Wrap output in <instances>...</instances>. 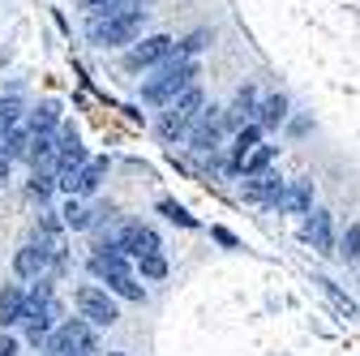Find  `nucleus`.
Segmentation results:
<instances>
[{"mask_svg": "<svg viewBox=\"0 0 360 356\" xmlns=\"http://www.w3.org/2000/svg\"><path fill=\"white\" fill-rule=\"evenodd\" d=\"M193 82H198V61H185V56H172L167 65H159L155 69V77H146V86H142V99L146 103H159V108H167V103H176L185 91H193Z\"/></svg>", "mask_w": 360, "mask_h": 356, "instance_id": "obj_1", "label": "nucleus"}, {"mask_svg": "<svg viewBox=\"0 0 360 356\" xmlns=\"http://www.w3.org/2000/svg\"><path fill=\"white\" fill-rule=\"evenodd\" d=\"M142 22L146 13L142 9H116V13H99V18H90L86 22V34L90 43H99V48H116V43H133L142 34Z\"/></svg>", "mask_w": 360, "mask_h": 356, "instance_id": "obj_2", "label": "nucleus"}, {"mask_svg": "<svg viewBox=\"0 0 360 356\" xmlns=\"http://www.w3.org/2000/svg\"><path fill=\"white\" fill-rule=\"evenodd\" d=\"M56 296H52V284H43L39 279V288L26 296V309H22V326H26V335L34 339V343H48L52 339V322H56Z\"/></svg>", "mask_w": 360, "mask_h": 356, "instance_id": "obj_3", "label": "nucleus"}, {"mask_svg": "<svg viewBox=\"0 0 360 356\" xmlns=\"http://www.w3.org/2000/svg\"><path fill=\"white\" fill-rule=\"evenodd\" d=\"M202 112H206V95L193 86V91H185L176 103H167V112L159 116V133H163L167 142H172V138H185V133L198 125V116H202Z\"/></svg>", "mask_w": 360, "mask_h": 356, "instance_id": "obj_4", "label": "nucleus"}, {"mask_svg": "<svg viewBox=\"0 0 360 356\" xmlns=\"http://www.w3.org/2000/svg\"><path fill=\"white\" fill-rule=\"evenodd\" d=\"M99 343H95V331H90L86 318H69L52 331L48 339V356H95Z\"/></svg>", "mask_w": 360, "mask_h": 356, "instance_id": "obj_5", "label": "nucleus"}, {"mask_svg": "<svg viewBox=\"0 0 360 356\" xmlns=\"http://www.w3.org/2000/svg\"><path fill=\"white\" fill-rule=\"evenodd\" d=\"M56 262H60V249H56L52 241H30V245H22V249H18L13 271H18L22 279H43Z\"/></svg>", "mask_w": 360, "mask_h": 356, "instance_id": "obj_6", "label": "nucleus"}, {"mask_svg": "<svg viewBox=\"0 0 360 356\" xmlns=\"http://www.w3.org/2000/svg\"><path fill=\"white\" fill-rule=\"evenodd\" d=\"M176 52H180V48H176L172 34H150V39H142V43H133L129 56H124V65H129V69H150V65H167Z\"/></svg>", "mask_w": 360, "mask_h": 356, "instance_id": "obj_7", "label": "nucleus"}, {"mask_svg": "<svg viewBox=\"0 0 360 356\" xmlns=\"http://www.w3.org/2000/svg\"><path fill=\"white\" fill-rule=\"evenodd\" d=\"M77 314L90 322V326H112L120 314H116V300L103 292V288H77Z\"/></svg>", "mask_w": 360, "mask_h": 356, "instance_id": "obj_8", "label": "nucleus"}, {"mask_svg": "<svg viewBox=\"0 0 360 356\" xmlns=\"http://www.w3.org/2000/svg\"><path fill=\"white\" fill-rule=\"evenodd\" d=\"M223 129H228V112H223V108H206V112L198 116V125L189 129V146H193L198 155H206V151L214 155Z\"/></svg>", "mask_w": 360, "mask_h": 356, "instance_id": "obj_9", "label": "nucleus"}, {"mask_svg": "<svg viewBox=\"0 0 360 356\" xmlns=\"http://www.w3.org/2000/svg\"><path fill=\"white\" fill-rule=\"evenodd\" d=\"M129 258H150V253H159V232L155 228H146V224H124L120 228V241H116Z\"/></svg>", "mask_w": 360, "mask_h": 356, "instance_id": "obj_10", "label": "nucleus"}, {"mask_svg": "<svg viewBox=\"0 0 360 356\" xmlns=\"http://www.w3.org/2000/svg\"><path fill=\"white\" fill-rule=\"evenodd\" d=\"M304 241L318 249V253H339V249H335V232H330V215H326V210H309V219H304Z\"/></svg>", "mask_w": 360, "mask_h": 356, "instance_id": "obj_11", "label": "nucleus"}, {"mask_svg": "<svg viewBox=\"0 0 360 356\" xmlns=\"http://www.w3.org/2000/svg\"><path fill=\"white\" fill-rule=\"evenodd\" d=\"M253 112H262V108H257V91H253V86H240V91H236V103L228 108V125L240 133L245 125H257Z\"/></svg>", "mask_w": 360, "mask_h": 356, "instance_id": "obj_12", "label": "nucleus"}, {"mask_svg": "<svg viewBox=\"0 0 360 356\" xmlns=\"http://www.w3.org/2000/svg\"><path fill=\"white\" fill-rule=\"evenodd\" d=\"M279 206H283L288 215H309V210H313V181H292V185L283 189Z\"/></svg>", "mask_w": 360, "mask_h": 356, "instance_id": "obj_13", "label": "nucleus"}, {"mask_svg": "<svg viewBox=\"0 0 360 356\" xmlns=\"http://www.w3.org/2000/svg\"><path fill=\"white\" fill-rule=\"evenodd\" d=\"M249 198H257V202H279L283 198V181L275 172H257V176H249Z\"/></svg>", "mask_w": 360, "mask_h": 356, "instance_id": "obj_14", "label": "nucleus"}, {"mask_svg": "<svg viewBox=\"0 0 360 356\" xmlns=\"http://www.w3.org/2000/svg\"><path fill=\"white\" fill-rule=\"evenodd\" d=\"M22 309H26V296H22V288L5 284V288H0V326H13V322H22Z\"/></svg>", "mask_w": 360, "mask_h": 356, "instance_id": "obj_15", "label": "nucleus"}, {"mask_svg": "<svg viewBox=\"0 0 360 356\" xmlns=\"http://www.w3.org/2000/svg\"><path fill=\"white\" fill-rule=\"evenodd\" d=\"M257 138H262V125H245V129L236 133V142H232V163H236V167H245V159L262 146Z\"/></svg>", "mask_w": 360, "mask_h": 356, "instance_id": "obj_16", "label": "nucleus"}, {"mask_svg": "<svg viewBox=\"0 0 360 356\" xmlns=\"http://www.w3.org/2000/svg\"><path fill=\"white\" fill-rule=\"evenodd\" d=\"M26 125H30L34 133H60V108H56V103H43V108L30 112Z\"/></svg>", "mask_w": 360, "mask_h": 356, "instance_id": "obj_17", "label": "nucleus"}, {"mask_svg": "<svg viewBox=\"0 0 360 356\" xmlns=\"http://www.w3.org/2000/svg\"><path fill=\"white\" fill-rule=\"evenodd\" d=\"M288 120V99L283 95H270L266 103H262V112H257V125L262 129H275V125H283Z\"/></svg>", "mask_w": 360, "mask_h": 356, "instance_id": "obj_18", "label": "nucleus"}, {"mask_svg": "<svg viewBox=\"0 0 360 356\" xmlns=\"http://www.w3.org/2000/svg\"><path fill=\"white\" fill-rule=\"evenodd\" d=\"M103 176H108V159H90V163L82 167V185H77V193H95V189L103 185Z\"/></svg>", "mask_w": 360, "mask_h": 356, "instance_id": "obj_19", "label": "nucleus"}, {"mask_svg": "<svg viewBox=\"0 0 360 356\" xmlns=\"http://www.w3.org/2000/svg\"><path fill=\"white\" fill-rule=\"evenodd\" d=\"M108 292H116V296H124V300H142V296H146L142 284L133 279V275H112V279H108Z\"/></svg>", "mask_w": 360, "mask_h": 356, "instance_id": "obj_20", "label": "nucleus"}, {"mask_svg": "<svg viewBox=\"0 0 360 356\" xmlns=\"http://www.w3.org/2000/svg\"><path fill=\"white\" fill-rule=\"evenodd\" d=\"M52 189H60V185H56V172H34V176H30V193H34L39 202H48Z\"/></svg>", "mask_w": 360, "mask_h": 356, "instance_id": "obj_21", "label": "nucleus"}, {"mask_svg": "<svg viewBox=\"0 0 360 356\" xmlns=\"http://www.w3.org/2000/svg\"><path fill=\"white\" fill-rule=\"evenodd\" d=\"M60 215H65V228H90V210H86L77 198H69Z\"/></svg>", "mask_w": 360, "mask_h": 356, "instance_id": "obj_22", "label": "nucleus"}, {"mask_svg": "<svg viewBox=\"0 0 360 356\" xmlns=\"http://www.w3.org/2000/svg\"><path fill=\"white\" fill-rule=\"evenodd\" d=\"M339 258H343V262H356V258H360V224H352V228L343 232V241H339Z\"/></svg>", "mask_w": 360, "mask_h": 356, "instance_id": "obj_23", "label": "nucleus"}, {"mask_svg": "<svg viewBox=\"0 0 360 356\" xmlns=\"http://www.w3.org/2000/svg\"><path fill=\"white\" fill-rule=\"evenodd\" d=\"M275 159V146H257L249 159H245V176H257V172H266V163Z\"/></svg>", "mask_w": 360, "mask_h": 356, "instance_id": "obj_24", "label": "nucleus"}, {"mask_svg": "<svg viewBox=\"0 0 360 356\" xmlns=\"http://www.w3.org/2000/svg\"><path fill=\"white\" fill-rule=\"evenodd\" d=\"M159 210L172 219V224H180V228H198V219H193L185 206H176V202H159Z\"/></svg>", "mask_w": 360, "mask_h": 356, "instance_id": "obj_25", "label": "nucleus"}, {"mask_svg": "<svg viewBox=\"0 0 360 356\" xmlns=\"http://www.w3.org/2000/svg\"><path fill=\"white\" fill-rule=\"evenodd\" d=\"M206 43H210V34H206V30H198V34H189L185 43H180V52H176V56H185V61H193V52H202Z\"/></svg>", "mask_w": 360, "mask_h": 356, "instance_id": "obj_26", "label": "nucleus"}, {"mask_svg": "<svg viewBox=\"0 0 360 356\" xmlns=\"http://www.w3.org/2000/svg\"><path fill=\"white\" fill-rule=\"evenodd\" d=\"M142 275H146V279H163V275H167V262H163L159 253L142 258Z\"/></svg>", "mask_w": 360, "mask_h": 356, "instance_id": "obj_27", "label": "nucleus"}, {"mask_svg": "<svg viewBox=\"0 0 360 356\" xmlns=\"http://www.w3.org/2000/svg\"><path fill=\"white\" fill-rule=\"evenodd\" d=\"M313 284H322V292H326V296H330V300H335V305H339V309H343V314H347V318H352V314H356V305H352V300H347V296H339V292H335V284H330V279H313Z\"/></svg>", "mask_w": 360, "mask_h": 356, "instance_id": "obj_28", "label": "nucleus"}, {"mask_svg": "<svg viewBox=\"0 0 360 356\" xmlns=\"http://www.w3.org/2000/svg\"><path fill=\"white\" fill-rule=\"evenodd\" d=\"M210 236H214V241H219V245H228V249H236V236H232V232H228V228H214V232H210Z\"/></svg>", "mask_w": 360, "mask_h": 356, "instance_id": "obj_29", "label": "nucleus"}, {"mask_svg": "<svg viewBox=\"0 0 360 356\" xmlns=\"http://www.w3.org/2000/svg\"><path fill=\"white\" fill-rule=\"evenodd\" d=\"M0 356H18V343L9 335H0Z\"/></svg>", "mask_w": 360, "mask_h": 356, "instance_id": "obj_30", "label": "nucleus"}, {"mask_svg": "<svg viewBox=\"0 0 360 356\" xmlns=\"http://www.w3.org/2000/svg\"><path fill=\"white\" fill-rule=\"evenodd\" d=\"M43 232H52V236L60 232V224H56V219H52V210H48V215H43Z\"/></svg>", "mask_w": 360, "mask_h": 356, "instance_id": "obj_31", "label": "nucleus"}, {"mask_svg": "<svg viewBox=\"0 0 360 356\" xmlns=\"http://www.w3.org/2000/svg\"><path fill=\"white\" fill-rule=\"evenodd\" d=\"M5 181H9V155L0 151V185H5Z\"/></svg>", "mask_w": 360, "mask_h": 356, "instance_id": "obj_32", "label": "nucleus"}, {"mask_svg": "<svg viewBox=\"0 0 360 356\" xmlns=\"http://www.w3.org/2000/svg\"><path fill=\"white\" fill-rule=\"evenodd\" d=\"M108 356H124V352H108Z\"/></svg>", "mask_w": 360, "mask_h": 356, "instance_id": "obj_33", "label": "nucleus"}]
</instances>
